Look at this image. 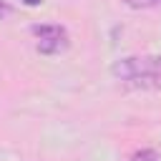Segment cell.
Returning <instances> with one entry per match:
<instances>
[{
	"label": "cell",
	"mask_w": 161,
	"mask_h": 161,
	"mask_svg": "<svg viewBox=\"0 0 161 161\" xmlns=\"http://www.w3.org/2000/svg\"><path fill=\"white\" fill-rule=\"evenodd\" d=\"M35 35H38V53L43 55H55L60 50L68 48V35L60 25H33L30 28Z\"/></svg>",
	"instance_id": "1"
},
{
	"label": "cell",
	"mask_w": 161,
	"mask_h": 161,
	"mask_svg": "<svg viewBox=\"0 0 161 161\" xmlns=\"http://www.w3.org/2000/svg\"><path fill=\"white\" fill-rule=\"evenodd\" d=\"M23 3H25V5H30V8H33V5H40V3H43V0H23Z\"/></svg>",
	"instance_id": "5"
},
{
	"label": "cell",
	"mask_w": 161,
	"mask_h": 161,
	"mask_svg": "<svg viewBox=\"0 0 161 161\" xmlns=\"http://www.w3.org/2000/svg\"><path fill=\"white\" fill-rule=\"evenodd\" d=\"M128 8H161V0H123Z\"/></svg>",
	"instance_id": "3"
},
{
	"label": "cell",
	"mask_w": 161,
	"mask_h": 161,
	"mask_svg": "<svg viewBox=\"0 0 161 161\" xmlns=\"http://www.w3.org/2000/svg\"><path fill=\"white\" fill-rule=\"evenodd\" d=\"M8 13H10V5H5V3H0V18H3V15H8Z\"/></svg>",
	"instance_id": "4"
},
{
	"label": "cell",
	"mask_w": 161,
	"mask_h": 161,
	"mask_svg": "<svg viewBox=\"0 0 161 161\" xmlns=\"http://www.w3.org/2000/svg\"><path fill=\"white\" fill-rule=\"evenodd\" d=\"M128 161H158V153H156L153 148H141V151H136Z\"/></svg>",
	"instance_id": "2"
}]
</instances>
